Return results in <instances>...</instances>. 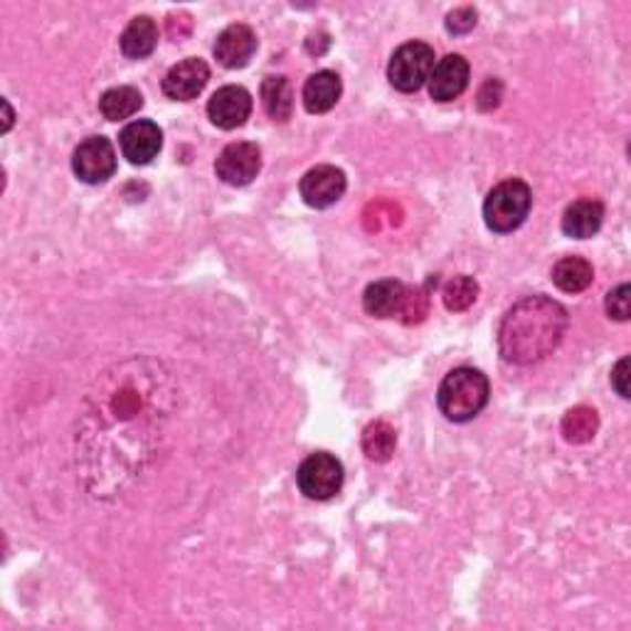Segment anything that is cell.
<instances>
[{
  "label": "cell",
  "mask_w": 631,
  "mask_h": 631,
  "mask_svg": "<svg viewBox=\"0 0 631 631\" xmlns=\"http://www.w3.org/2000/svg\"><path fill=\"white\" fill-rule=\"evenodd\" d=\"M3 109H6V126H3V132H8L10 124H13V109H10L8 102H3Z\"/></svg>",
  "instance_id": "cell-27"
},
{
  "label": "cell",
  "mask_w": 631,
  "mask_h": 631,
  "mask_svg": "<svg viewBox=\"0 0 631 631\" xmlns=\"http://www.w3.org/2000/svg\"><path fill=\"white\" fill-rule=\"evenodd\" d=\"M533 206V190L520 178L501 180L498 186L491 188L484 200V220L491 232L508 234L518 230L526 222Z\"/></svg>",
  "instance_id": "cell-3"
},
{
  "label": "cell",
  "mask_w": 631,
  "mask_h": 631,
  "mask_svg": "<svg viewBox=\"0 0 631 631\" xmlns=\"http://www.w3.org/2000/svg\"><path fill=\"white\" fill-rule=\"evenodd\" d=\"M442 298L449 312H466L478 298V284L474 276H454V280L444 286Z\"/></svg>",
  "instance_id": "cell-23"
},
{
  "label": "cell",
  "mask_w": 631,
  "mask_h": 631,
  "mask_svg": "<svg viewBox=\"0 0 631 631\" xmlns=\"http://www.w3.org/2000/svg\"><path fill=\"white\" fill-rule=\"evenodd\" d=\"M122 52L128 60H144L158 45V25L148 15H138L122 32Z\"/></svg>",
  "instance_id": "cell-17"
},
{
  "label": "cell",
  "mask_w": 631,
  "mask_h": 631,
  "mask_svg": "<svg viewBox=\"0 0 631 631\" xmlns=\"http://www.w3.org/2000/svg\"><path fill=\"white\" fill-rule=\"evenodd\" d=\"M340 92H344V84L340 77L330 70H320L304 84V106L308 114H326L334 109L340 99Z\"/></svg>",
  "instance_id": "cell-16"
},
{
  "label": "cell",
  "mask_w": 631,
  "mask_h": 631,
  "mask_svg": "<svg viewBox=\"0 0 631 631\" xmlns=\"http://www.w3.org/2000/svg\"><path fill=\"white\" fill-rule=\"evenodd\" d=\"M296 484L312 501H328L344 488V464L334 454L316 452L306 456L296 472Z\"/></svg>",
  "instance_id": "cell-6"
},
{
  "label": "cell",
  "mask_w": 631,
  "mask_h": 631,
  "mask_svg": "<svg viewBox=\"0 0 631 631\" xmlns=\"http://www.w3.org/2000/svg\"><path fill=\"white\" fill-rule=\"evenodd\" d=\"M122 154L134 166H146L164 148V132L151 119H138L126 124L119 134Z\"/></svg>",
  "instance_id": "cell-10"
},
{
  "label": "cell",
  "mask_w": 631,
  "mask_h": 631,
  "mask_svg": "<svg viewBox=\"0 0 631 631\" xmlns=\"http://www.w3.org/2000/svg\"><path fill=\"white\" fill-rule=\"evenodd\" d=\"M346 186L348 180L344 170L336 166H316L302 178L298 190H302V198L308 208L324 210L344 198Z\"/></svg>",
  "instance_id": "cell-9"
},
{
  "label": "cell",
  "mask_w": 631,
  "mask_h": 631,
  "mask_svg": "<svg viewBox=\"0 0 631 631\" xmlns=\"http://www.w3.org/2000/svg\"><path fill=\"white\" fill-rule=\"evenodd\" d=\"M395 444H398V434L382 420L368 424L366 432H362V452L372 462H388L395 452Z\"/></svg>",
  "instance_id": "cell-22"
},
{
  "label": "cell",
  "mask_w": 631,
  "mask_h": 631,
  "mask_svg": "<svg viewBox=\"0 0 631 631\" xmlns=\"http://www.w3.org/2000/svg\"><path fill=\"white\" fill-rule=\"evenodd\" d=\"M144 96L136 87H114L102 94L99 112L106 122H124L141 112Z\"/></svg>",
  "instance_id": "cell-20"
},
{
  "label": "cell",
  "mask_w": 631,
  "mask_h": 631,
  "mask_svg": "<svg viewBox=\"0 0 631 631\" xmlns=\"http://www.w3.org/2000/svg\"><path fill=\"white\" fill-rule=\"evenodd\" d=\"M208 80H210V67L206 64V60L188 57L168 70V74L164 77V94L173 102H190L206 90Z\"/></svg>",
  "instance_id": "cell-12"
},
{
  "label": "cell",
  "mask_w": 631,
  "mask_h": 631,
  "mask_svg": "<svg viewBox=\"0 0 631 631\" xmlns=\"http://www.w3.org/2000/svg\"><path fill=\"white\" fill-rule=\"evenodd\" d=\"M72 170L82 183L99 186L116 173V151L109 138L90 136L74 148Z\"/></svg>",
  "instance_id": "cell-7"
},
{
  "label": "cell",
  "mask_w": 631,
  "mask_h": 631,
  "mask_svg": "<svg viewBox=\"0 0 631 631\" xmlns=\"http://www.w3.org/2000/svg\"><path fill=\"white\" fill-rule=\"evenodd\" d=\"M595 280L592 264L582 260V256H562V260L553 266V282L565 294H580Z\"/></svg>",
  "instance_id": "cell-18"
},
{
  "label": "cell",
  "mask_w": 631,
  "mask_h": 631,
  "mask_svg": "<svg viewBox=\"0 0 631 631\" xmlns=\"http://www.w3.org/2000/svg\"><path fill=\"white\" fill-rule=\"evenodd\" d=\"M469 74L472 67L462 55H446L434 64L430 77V96L434 102H454L469 87Z\"/></svg>",
  "instance_id": "cell-13"
},
{
  "label": "cell",
  "mask_w": 631,
  "mask_h": 631,
  "mask_svg": "<svg viewBox=\"0 0 631 631\" xmlns=\"http://www.w3.org/2000/svg\"><path fill=\"white\" fill-rule=\"evenodd\" d=\"M262 106L274 122H288L294 112V87L286 77H266L262 82Z\"/></svg>",
  "instance_id": "cell-19"
},
{
  "label": "cell",
  "mask_w": 631,
  "mask_h": 631,
  "mask_svg": "<svg viewBox=\"0 0 631 631\" xmlns=\"http://www.w3.org/2000/svg\"><path fill=\"white\" fill-rule=\"evenodd\" d=\"M362 308L376 318L400 316L404 324H414V320H422L427 312V296L420 288H410L398 280H380L366 288Z\"/></svg>",
  "instance_id": "cell-4"
},
{
  "label": "cell",
  "mask_w": 631,
  "mask_h": 631,
  "mask_svg": "<svg viewBox=\"0 0 631 631\" xmlns=\"http://www.w3.org/2000/svg\"><path fill=\"white\" fill-rule=\"evenodd\" d=\"M604 222V206L597 198H580L562 215V232L572 240H590Z\"/></svg>",
  "instance_id": "cell-15"
},
{
  "label": "cell",
  "mask_w": 631,
  "mask_h": 631,
  "mask_svg": "<svg viewBox=\"0 0 631 631\" xmlns=\"http://www.w3.org/2000/svg\"><path fill=\"white\" fill-rule=\"evenodd\" d=\"M607 314L617 320H627L631 314L629 302V284H619L607 294Z\"/></svg>",
  "instance_id": "cell-24"
},
{
  "label": "cell",
  "mask_w": 631,
  "mask_h": 631,
  "mask_svg": "<svg viewBox=\"0 0 631 631\" xmlns=\"http://www.w3.org/2000/svg\"><path fill=\"white\" fill-rule=\"evenodd\" d=\"M252 114V94L240 87V84H228V87L218 90L208 102V116L210 122L224 132L240 128Z\"/></svg>",
  "instance_id": "cell-11"
},
{
  "label": "cell",
  "mask_w": 631,
  "mask_h": 631,
  "mask_svg": "<svg viewBox=\"0 0 631 631\" xmlns=\"http://www.w3.org/2000/svg\"><path fill=\"white\" fill-rule=\"evenodd\" d=\"M262 170V151L252 141H238L222 148V154L215 160V173L232 188L250 186Z\"/></svg>",
  "instance_id": "cell-8"
},
{
  "label": "cell",
  "mask_w": 631,
  "mask_h": 631,
  "mask_svg": "<svg viewBox=\"0 0 631 631\" xmlns=\"http://www.w3.org/2000/svg\"><path fill=\"white\" fill-rule=\"evenodd\" d=\"M562 437L570 444H587L595 440L597 430H600V420L592 408H575L562 417Z\"/></svg>",
  "instance_id": "cell-21"
},
{
  "label": "cell",
  "mask_w": 631,
  "mask_h": 631,
  "mask_svg": "<svg viewBox=\"0 0 631 631\" xmlns=\"http://www.w3.org/2000/svg\"><path fill=\"white\" fill-rule=\"evenodd\" d=\"M570 326L568 308L550 296H526L513 304L498 326L501 358L511 366H533L562 344Z\"/></svg>",
  "instance_id": "cell-1"
},
{
  "label": "cell",
  "mask_w": 631,
  "mask_h": 631,
  "mask_svg": "<svg viewBox=\"0 0 631 631\" xmlns=\"http://www.w3.org/2000/svg\"><path fill=\"white\" fill-rule=\"evenodd\" d=\"M476 10L474 8H456L454 13L446 15V30L452 35H464V32L476 28Z\"/></svg>",
  "instance_id": "cell-25"
},
{
  "label": "cell",
  "mask_w": 631,
  "mask_h": 631,
  "mask_svg": "<svg viewBox=\"0 0 631 631\" xmlns=\"http://www.w3.org/2000/svg\"><path fill=\"white\" fill-rule=\"evenodd\" d=\"M612 385H614V390L622 395V398H629V358H622L614 366Z\"/></svg>",
  "instance_id": "cell-26"
},
{
  "label": "cell",
  "mask_w": 631,
  "mask_h": 631,
  "mask_svg": "<svg viewBox=\"0 0 631 631\" xmlns=\"http://www.w3.org/2000/svg\"><path fill=\"white\" fill-rule=\"evenodd\" d=\"M434 64H437L434 48L420 40L404 42V45L395 50V55L390 57L388 80L392 87L402 94L420 92L424 84L430 82Z\"/></svg>",
  "instance_id": "cell-5"
},
{
  "label": "cell",
  "mask_w": 631,
  "mask_h": 631,
  "mask_svg": "<svg viewBox=\"0 0 631 631\" xmlns=\"http://www.w3.org/2000/svg\"><path fill=\"white\" fill-rule=\"evenodd\" d=\"M256 52V35L250 25L234 23L224 28L215 42V57L228 70L248 67Z\"/></svg>",
  "instance_id": "cell-14"
},
{
  "label": "cell",
  "mask_w": 631,
  "mask_h": 631,
  "mask_svg": "<svg viewBox=\"0 0 631 631\" xmlns=\"http://www.w3.org/2000/svg\"><path fill=\"white\" fill-rule=\"evenodd\" d=\"M491 385L476 368H454L437 390V404L449 422H469L484 412Z\"/></svg>",
  "instance_id": "cell-2"
}]
</instances>
